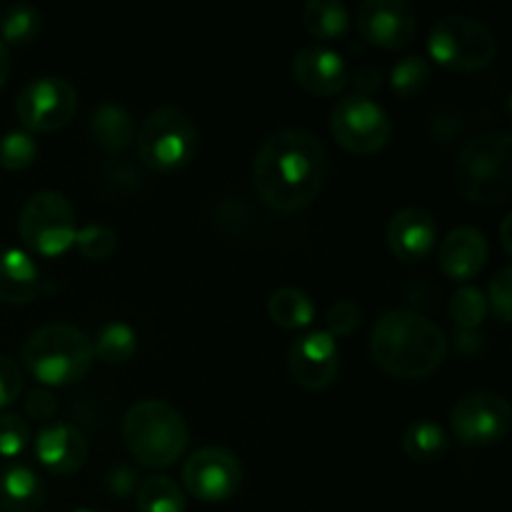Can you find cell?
I'll list each match as a JSON object with an SVG mask.
<instances>
[{
  "mask_svg": "<svg viewBox=\"0 0 512 512\" xmlns=\"http://www.w3.org/2000/svg\"><path fill=\"white\" fill-rule=\"evenodd\" d=\"M330 158L323 140L303 128L268 135L253 160V185L268 208L295 215L323 193Z\"/></svg>",
  "mask_w": 512,
  "mask_h": 512,
  "instance_id": "1",
  "label": "cell"
},
{
  "mask_svg": "<svg viewBox=\"0 0 512 512\" xmlns=\"http://www.w3.org/2000/svg\"><path fill=\"white\" fill-rule=\"evenodd\" d=\"M448 335L415 310H388L370 333V355L385 375L398 380H423L448 358Z\"/></svg>",
  "mask_w": 512,
  "mask_h": 512,
  "instance_id": "2",
  "label": "cell"
},
{
  "mask_svg": "<svg viewBox=\"0 0 512 512\" xmlns=\"http://www.w3.org/2000/svg\"><path fill=\"white\" fill-rule=\"evenodd\" d=\"M120 435L128 453L153 470L178 463L190 443L188 423L165 400H138L130 405L120 423Z\"/></svg>",
  "mask_w": 512,
  "mask_h": 512,
  "instance_id": "3",
  "label": "cell"
},
{
  "mask_svg": "<svg viewBox=\"0 0 512 512\" xmlns=\"http://www.w3.org/2000/svg\"><path fill=\"white\" fill-rule=\"evenodd\" d=\"M93 340L70 323H48L28 335L23 365L40 385H75L93 368Z\"/></svg>",
  "mask_w": 512,
  "mask_h": 512,
  "instance_id": "4",
  "label": "cell"
},
{
  "mask_svg": "<svg viewBox=\"0 0 512 512\" xmlns=\"http://www.w3.org/2000/svg\"><path fill=\"white\" fill-rule=\"evenodd\" d=\"M453 185L470 203H505L512 188V135L493 130L465 143L455 160Z\"/></svg>",
  "mask_w": 512,
  "mask_h": 512,
  "instance_id": "5",
  "label": "cell"
},
{
  "mask_svg": "<svg viewBox=\"0 0 512 512\" xmlns=\"http://www.w3.org/2000/svg\"><path fill=\"white\" fill-rule=\"evenodd\" d=\"M135 145L145 168L155 173H175L195 158L198 125L175 105H163L145 115L135 133Z\"/></svg>",
  "mask_w": 512,
  "mask_h": 512,
  "instance_id": "6",
  "label": "cell"
},
{
  "mask_svg": "<svg viewBox=\"0 0 512 512\" xmlns=\"http://www.w3.org/2000/svg\"><path fill=\"white\" fill-rule=\"evenodd\" d=\"M428 53L440 68L478 73L498 58V38L470 15H443L428 35Z\"/></svg>",
  "mask_w": 512,
  "mask_h": 512,
  "instance_id": "7",
  "label": "cell"
},
{
  "mask_svg": "<svg viewBox=\"0 0 512 512\" xmlns=\"http://www.w3.org/2000/svg\"><path fill=\"white\" fill-rule=\"evenodd\" d=\"M18 233L33 253L55 258L75 243L78 220L70 200L58 190H40L20 210Z\"/></svg>",
  "mask_w": 512,
  "mask_h": 512,
  "instance_id": "8",
  "label": "cell"
},
{
  "mask_svg": "<svg viewBox=\"0 0 512 512\" xmlns=\"http://www.w3.org/2000/svg\"><path fill=\"white\" fill-rule=\"evenodd\" d=\"M330 133L335 143L353 155H375L390 143V115L373 98L345 95L333 105Z\"/></svg>",
  "mask_w": 512,
  "mask_h": 512,
  "instance_id": "9",
  "label": "cell"
},
{
  "mask_svg": "<svg viewBox=\"0 0 512 512\" xmlns=\"http://www.w3.org/2000/svg\"><path fill=\"white\" fill-rule=\"evenodd\" d=\"M78 113V90L60 75H43L15 98V115L25 133H58Z\"/></svg>",
  "mask_w": 512,
  "mask_h": 512,
  "instance_id": "10",
  "label": "cell"
},
{
  "mask_svg": "<svg viewBox=\"0 0 512 512\" xmlns=\"http://www.w3.org/2000/svg\"><path fill=\"white\" fill-rule=\"evenodd\" d=\"M453 435L465 448H490L510 433V403L498 393L478 390L468 393L450 410Z\"/></svg>",
  "mask_w": 512,
  "mask_h": 512,
  "instance_id": "11",
  "label": "cell"
},
{
  "mask_svg": "<svg viewBox=\"0 0 512 512\" xmlns=\"http://www.w3.org/2000/svg\"><path fill=\"white\" fill-rule=\"evenodd\" d=\"M243 463L228 448L205 445L183 465V488L200 503H225L243 485Z\"/></svg>",
  "mask_w": 512,
  "mask_h": 512,
  "instance_id": "12",
  "label": "cell"
},
{
  "mask_svg": "<svg viewBox=\"0 0 512 512\" xmlns=\"http://www.w3.org/2000/svg\"><path fill=\"white\" fill-rule=\"evenodd\" d=\"M288 370L293 383L303 390H328L340 375L338 340L325 330L303 333L288 348Z\"/></svg>",
  "mask_w": 512,
  "mask_h": 512,
  "instance_id": "13",
  "label": "cell"
},
{
  "mask_svg": "<svg viewBox=\"0 0 512 512\" xmlns=\"http://www.w3.org/2000/svg\"><path fill=\"white\" fill-rule=\"evenodd\" d=\"M355 25L375 48L403 50L418 33V13L405 0H365L355 13Z\"/></svg>",
  "mask_w": 512,
  "mask_h": 512,
  "instance_id": "14",
  "label": "cell"
},
{
  "mask_svg": "<svg viewBox=\"0 0 512 512\" xmlns=\"http://www.w3.org/2000/svg\"><path fill=\"white\" fill-rule=\"evenodd\" d=\"M293 78L315 98L340 95L350 83V68L338 50L323 43L305 45L293 58Z\"/></svg>",
  "mask_w": 512,
  "mask_h": 512,
  "instance_id": "15",
  "label": "cell"
},
{
  "mask_svg": "<svg viewBox=\"0 0 512 512\" xmlns=\"http://www.w3.org/2000/svg\"><path fill=\"white\" fill-rule=\"evenodd\" d=\"M385 240H388V250L395 260L420 263L433 253L435 240H438L435 218L420 205H405L388 220Z\"/></svg>",
  "mask_w": 512,
  "mask_h": 512,
  "instance_id": "16",
  "label": "cell"
},
{
  "mask_svg": "<svg viewBox=\"0 0 512 512\" xmlns=\"http://www.w3.org/2000/svg\"><path fill=\"white\" fill-rule=\"evenodd\" d=\"M35 458L53 475H73L88 463L90 445L75 425L48 423L35 435Z\"/></svg>",
  "mask_w": 512,
  "mask_h": 512,
  "instance_id": "17",
  "label": "cell"
},
{
  "mask_svg": "<svg viewBox=\"0 0 512 512\" xmlns=\"http://www.w3.org/2000/svg\"><path fill=\"white\" fill-rule=\"evenodd\" d=\"M488 255L490 248L485 235L478 228H473V225H460V228L450 230L443 243H440L438 263L440 270L450 280L468 283L485 268Z\"/></svg>",
  "mask_w": 512,
  "mask_h": 512,
  "instance_id": "18",
  "label": "cell"
},
{
  "mask_svg": "<svg viewBox=\"0 0 512 512\" xmlns=\"http://www.w3.org/2000/svg\"><path fill=\"white\" fill-rule=\"evenodd\" d=\"M43 293V275L25 250H0V303L25 305Z\"/></svg>",
  "mask_w": 512,
  "mask_h": 512,
  "instance_id": "19",
  "label": "cell"
},
{
  "mask_svg": "<svg viewBox=\"0 0 512 512\" xmlns=\"http://www.w3.org/2000/svg\"><path fill=\"white\" fill-rule=\"evenodd\" d=\"M43 505V480L33 468L10 463L0 470V512H40Z\"/></svg>",
  "mask_w": 512,
  "mask_h": 512,
  "instance_id": "20",
  "label": "cell"
},
{
  "mask_svg": "<svg viewBox=\"0 0 512 512\" xmlns=\"http://www.w3.org/2000/svg\"><path fill=\"white\" fill-rule=\"evenodd\" d=\"M90 133L95 143L108 153H123L135 143L133 115L115 103H100L90 115Z\"/></svg>",
  "mask_w": 512,
  "mask_h": 512,
  "instance_id": "21",
  "label": "cell"
},
{
  "mask_svg": "<svg viewBox=\"0 0 512 512\" xmlns=\"http://www.w3.org/2000/svg\"><path fill=\"white\" fill-rule=\"evenodd\" d=\"M268 315L278 328L303 330L315 320V303L305 290L280 288L268 298Z\"/></svg>",
  "mask_w": 512,
  "mask_h": 512,
  "instance_id": "22",
  "label": "cell"
},
{
  "mask_svg": "<svg viewBox=\"0 0 512 512\" xmlns=\"http://www.w3.org/2000/svg\"><path fill=\"white\" fill-rule=\"evenodd\" d=\"M448 433L435 420L420 418L405 428L403 450L415 463H438L448 453Z\"/></svg>",
  "mask_w": 512,
  "mask_h": 512,
  "instance_id": "23",
  "label": "cell"
},
{
  "mask_svg": "<svg viewBox=\"0 0 512 512\" xmlns=\"http://www.w3.org/2000/svg\"><path fill=\"white\" fill-rule=\"evenodd\" d=\"M303 28L315 40L345 38L350 30V13L338 0H310L303 8Z\"/></svg>",
  "mask_w": 512,
  "mask_h": 512,
  "instance_id": "24",
  "label": "cell"
},
{
  "mask_svg": "<svg viewBox=\"0 0 512 512\" xmlns=\"http://www.w3.org/2000/svg\"><path fill=\"white\" fill-rule=\"evenodd\" d=\"M140 512H185V490L168 475H150L135 490Z\"/></svg>",
  "mask_w": 512,
  "mask_h": 512,
  "instance_id": "25",
  "label": "cell"
},
{
  "mask_svg": "<svg viewBox=\"0 0 512 512\" xmlns=\"http://www.w3.org/2000/svg\"><path fill=\"white\" fill-rule=\"evenodd\" d=\"M135 350H138V333L120 320L105 323L93 340V355L108 365L128 363Z\"/></svg>",
  "mask_w": 512,
  "mask_h": 512,
  "instance_id": "26",
  "label": "cell"
},
{
  "mask_svg": "<svg viewBox=\"0 0 512 512\" xmlns=\"http://www.w3.org/2000/svg\"><path fill=\"white\" fill-rule=\"evenodd\" d=\"M43 28V15L33 5H13L0 18V35L3 45H28L38 38Z\"/></svg>",
  "mask_w": 512,
  "mask_h": 512,
  "instance_id": "27",
  "label": "cell"
},
{
  "mask_svg": "<svg viewBox=\"0 0 512 512\" xmlns=\"http://www.w3.org/2000/svg\"><path fill=\"white\" fill-rule=\"evenodd\" d=\"M490 308L485 293L475 285H460L450 298V318L458 330H480Z\"/></svg>",
  "mask_w": 512,
  "mask_h": 512,
  "instance_id": "28",
  "label": "cell"
},
{
  "mask_svg": "<svg viewBox=\"0 0 512 512\" xmlns=\"http://www.w3.org/2000/svg\"><path fill=\"white\" fill-rule=\"evenodd\" d=\"M430 85V63L423 55H410L398 60L390 70V88L400 98H415Z\"/></svg>",
  "mask_w": 512,
  "mask_h": 512,
  "instance_id": "29",
  "label": "cell"
},
{
  "mask_svg": "<svg viewBox=\"0 0 512 512\" xmlns=\"http://www.w3.org/2000/svg\"><path fill=\"white\" fill-rule=\"evenodd\" d=\"M75 248L88 260H108L118 248V235L103 223H88L75 233Z\"/></svg>",
  "mask_w": 512,
  "mask_h": 512,
  "instance_id": "30",
  "label": "cell"
},
{
  "mask_svg": "<svg viewBox=\"0 0 512 512\" xmlns=\"http://www.w3.org/2000/svg\"><path fill=\"white\" fill-rule=\"evenodd\" d=\"M38 158V145H35L33 135L25 130H10L0 138V165L5 170H18L30 168Z\"/></svg>",
  "mask_w": 512,
  "mask_h": 512,
  "instance_id": "31",
  "label": "cell"
},
{
  "mask_svg": "<svg viewBox=\"0 0 512 512\" xmlns=\"http://www.w3.org/2000/svg\"><path fill=\"white\" fill-rule=\"evenodd\" d=\"M363 325V308L355 300H338L325 313V333L333 338H350Z\"/></svg>",
  "mask_w": 512,
  "mask_h": 512,
  "instance_id": "32",
  "label": "cell"
},
{
  "mask_svg": "<svg viewBox=\"0 0 512 512\" xmlns=\"http://www.w3.org/2000/svg\"><path fill=\"white\" fill-rule=\"evenodd\" d=\"M30 443V425L15 413L0 415V455L18 458Z\"/></svg>",
  "mask_w": 512,
  "mask_h": 512,
  "instance_id": "33",
  "label": "cell"
},
{
  "mask_svg": "<svg viewBox=\"0 0 512 512\" xmlns=\"http://www.w3.org/2000/svg\"><path fill=\"white\" fill-rule=\"evenodd\" d=\"M485 300H488V308H493V313L498 315L500 323L508 325L512 318V268L510 265H505V268H500L498 273H495L493 283L488 285V295H485Z\"/></svg>",
  "mask_w": 512,
  "mask_h": 512,
  "instance_id": "34",
  "label": "cell"
},
{
  "mask_svg": "<svg viewBox=\"0 0 512 512\" xmlns=\"http://www.w3.org/2000/svg\"><path fill=\"white\" fill-rule=\"evenodd\" d=\"M20 393H23V370L8 355H0V410L15 403Z\"/></svg>",
  "mask_w": 512,
  "mask_h": 512,
  "instance_id": "35",
  "label": "cell"
},
{
  "mask_svg": "<svg viewBox=\"0 0 512 512\" xmlns=\"http://www.w3.org/2000/svg\"><path fill=\"white\" fill-rule=\"evenodd\" d=\"M55 410H58V403H55L53 393H48L45 388L30 390L28 398H25V413L35 423H53Z\"/></svg>",
  "mask_w": 512,
  "mask_h": 512,
  "instance_id": "36",
  "label": "cell"
},
{
  "mask_svg": "<svg viewBox=\"0 0 512 512\" xmlns=\"http://www.w3.org/2000/svg\"><path fill=\"white\" fill-rule=\"evenodd\" d=\"M353 85L360 95V98H370L373 93H378L380 88H383V75H380V70H375L373 65H365V68H360L358 73L353 75Z\"/></svg>",
  "mask_w": 512,
  "mask_h": 512,
  "instance_id": "37",
  "label": "cell"
},
{
  "mask_svg": "<svg viewBox=\"0 0 512 512\" xmlns=\"http://www.w3.org/2000/svg\"><path fill=\"white\" fill-rule=\"evenodd\" d=\"M108 490L118 498H128L133 490H138V478H135L133 470L128 468H115L113 473L108 475Z\"/></svg>",
  "mask_w": 512,
  "mask_h": 512,
  "instance_id": "38",
  "label": "cell"
},
{
  "mask_svg": "<svg viewBox=\"0 0 512 512\" xmlns=\"http://www.w3.org/2000/svg\"><path fill=\"white\" fill-rule=\"evenodd\" d=\"M483 335H480V330H458V338H455V345H458L460 353L465 355H475L480 353V348H483Z\"/></svg>",
  "mask_w": 512,
  "mask_h": 512,
  "instance_id": "39",
  "label": "cell"
},
{
  "mask_svg": "<svg viewBox=\"0 0 512 512\" xmlns=\"http://www.w3.org/2000/svg\"><path fill=\"white\" fill-rule=\"evenodd\" d=\"M10 68H13V60H10V50H8V45L0 43V88H3L5 80H8Z\"/></svg>",
  "mask_w": 512,
  "mask_h": 512,
  "instance_id": "40",
  "label": "cell"
},
{
  "mask_svg": "<svg viewBox=\"0 0 512 512\" xmlns=\"http://www.w3.org/2000/svg\"><path fill=\"white\" fill-rule=\"evenodd\" d=\"M510 223H512V215H505V218H503V228H500V243H503L505 253H508V255L512 253V248H510V233H508Z\"/></svg>",
  "mask_w": 512,
  "mask_h": 512,
  "instance_id": "41",
  "label": "cell"
},
{
  "mask_svg": "<svg viewBox=\"0 0 512 512\" xmlns=\"http://www.w3.org/2000/svg\"><path fill=\"white\" fill-rule=\"evenodd\" d=\"M75 512H103V510H93V508H80V510H75Z\"/></svg>",
  "mask_w": 512,
  "mask_h": 512,
  "instance_id": "42",
  "label": "cell"
}]
</instances>
